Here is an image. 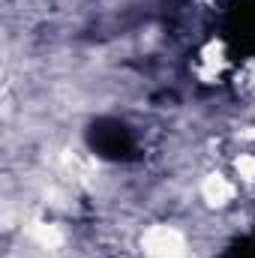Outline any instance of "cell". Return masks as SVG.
Listing matches in <instances>:
<instances>
[{
	"instance_id": "1",
	"label": "cell",
	"mask_w": 255,
	"mask_h": 258,
	"mask_svg": "<svg viewBox=\"0 0 255 258\" xmlns=\"http://www.w3.org/2000/svg\"><path fill=\"white\" fill-rule=\"evenodd\" d=\"M87 144H90V150L96 156H102L108 162H132V159H138V141H135L132 129L117 117H99L96 123H90Z\"/></svg>"
},
{
	"instance_id": "2",
	"label": "cell",
	"mask_w": 255,
	"mask_h": 258,
	"mask_svg": "<svg viewBox=\"0 0 255 258\" xmlns=\"http://www.w3.org/2000/svg\"><path fill=\"white\" fill-rule=\"evenodd\" d=\"M219 36L234 57H255V0H225Z\"/></svg>"
},
{
	"instance_id": "3",
	"label": "cell",
	"mask_w": 255,
	"mask_h": 258,
	"mask_svg": "<svg viewBox=\"0 0 255 258\" xmlns=\"http://www.w3.org/2000/svg\"><path fill=\"white\" fill-rule=\"evenodd\" d=\"M222 258H255V228L246 231L243 237H237L234 243H228Z\"/></svg>"
}]
</instances>
